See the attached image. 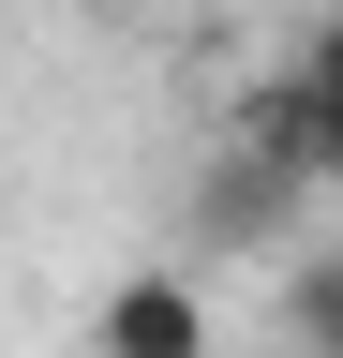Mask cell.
<instances>
[{"label":"cell","mask_w":343,"mask_h":358,"mask_svg":"<svg viewBox=\"0 0 343 358\" xmlns=\"http://www.w3.org/2000/svg\"><path fill=\"white\" fill-rule=\"evenodd\" d=\"M224 150H239V164H269L284 194H314V209L343 194V45H328V30H314V45H284L269 75H239V90H224Z\"/></svg>","instance_id":"obj_1"},{"label":"cell","mask_w":343,"mask_h":358,"mask_svg":"<svg viewBox=\"0 0 343 358\" xmlns=\"http://www.w3.org/2000/svg\"><path fill=\"white\" fill-rule=\"evenodd\" d=\"M90 358H209V284H194L180 254L119 268V284L90 299Z\"/></svg>","instance_id":"obj_2"},{"label":"cell","mask_w":343,"mask_h":358,"mask_svg":"<svg viewBox=\"0 0 343 358\" xmlns=\"http://www.w3.org/2000/svg\"><path fill=\"white\" fill-rule=\"evenodd\" d=\"M194 224H209L224 254H298V239H314V194H284L269 164L209 150V164H194Z\"/></svg>","instance_id":"obj_3"},{"label":"cell","mask_w":343,"mask_h":358,"mask_svg":"<svg viewBox=\"0 0 343 358\" xmlns=\"http://www.w3.org/2000/svg\"><path fill=\"white\" fill-rule=\"evenodd\" d=\"M284 343H298V358L343 343V254H314V239L284 254Z\"/></svg>","instance_id":"obj_4"},{"label":"cell","mask_w":343,"mask_h":358,"mask_svg":"<svg viewBox=\"0 0 343 358\" xmlns=\"http://www.w3.org/2000/svg\"><path fill=\"white\" fill-rule=\"evenodd\" d=\"M135 15H224V0H135Z\"/></svg>","instance_id":"obj_5"}]
</instances>
